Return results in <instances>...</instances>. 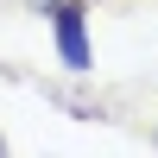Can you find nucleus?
<instances>
[{
    "mask_svg": "<svg viewBox=\"0 0 158 158\" xmlns=\"http://www.w3.org/2000/svg\"><path fill=\"white\" fill-rule=\"evenodd\" d=\"M51 38H57V57L70 76H89L95 51H89V6L82 0H57L51 6Z\"/></svg>",
    "mask_w": 158,
    "mask_h": 158,
    "instance_id": "obj_1",
    "label": "nucleus"
},
{
    "mask_svg": "<svg viewBox=\"0 0 158 158\" xmlns=\"http://www.w3.org/2000/svg\"><path fill=\"white\" fill-rule=\"evenodd\" d=\"M32 6H38V13H51V6H57V0H32Z\"/></svg>",
    "mask_w": 158,
    "mask_h": 158,
    "instance_id": "obj_2",
    "label": "nucleus"
},
{
    "mask_svg": "<svg viewBox=\"0 0 158 158\" xmlns=\"http://www.w3.org/2000/svg\"><path fill=\"white\" fill-rule=\"evenodd\" d=\"M0 152H6V139H0Z\"/></svg>",
    "mask_w": 158,
    "mask_h": 158,
    "instance_id": "obj_3",
    "label": "nucleus"
}]
</instances>
